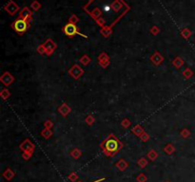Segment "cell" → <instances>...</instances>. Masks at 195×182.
Returning a JSON list of instances; mask_svg holds the SVG:
<instances>
[{"mask_svg": "<svg viewBox=\"0 0 195 182\" xmlns=\"http://www.w3.org/2000/svg\"><path fill=\"white\" fill-rule=\"evenodd\" d=\"M77 21H79V19H78L76 16H75L74 15H71V17L70 18V23H72V24H74V23H76Z\"/></svg>", "mask_w": 195, "mask_h": 182, "instance_id": "cell-15", "label": "cell"}, {"mask_svg": "<svg viewBox=\"0 0 195 182\" xmlns=\"http://www.w3.org/2000/svg\"><path fill=\"white\" fill-rule=\"evenodd\" d=\"M18 10H19V7L15 3H14L13 1H10L8 5L5 6V11L8 12L10 15H14Z\"/></svg>", "mask_w": 195, "mask_h": 182, "instance_id": "cell-4", "label": "cell"}, {"mask_svg": "<svg viewBox=\"0 0 195 182\" xmlns=\"http://www.w3.org/2000/svg\"><path fill=\"white\" fill-rule=\"evenodd\" d=\"M123 144L119 141L115 136L111 135L109 138H107L102 144H101V148L103 149L104 154L107 156H114L119 151L122 149Z\"/></svg>", "mask_w": 195, "mask_h": 182, "instance_id": "cell-1", "label": "cell"}, {"mask_svg": "<svg viewBox=\"0 0 195 182\" xmlns=\"http://www.w3.org/2000/svg\"><path fill=\"white\" fill-rule=\"evenodd\" d=\"M63 32H64L65 35H66L67 36H69V37H73L74 36L79 35V36L87 38V36L85 35H83V33H81L79 32L78 27L75 25V24H72V23H68V24L65 25L63 27Z\"/></svg>", "mask_w": 195, "mask_h": 182, "instance_id": "cell-3", "label": "cell"}, {"mask_svg": "<svg viewBox=\"0 0 195 182\" xmlns=\"http://www.w3.org/2000/svg\"><path fill=\"white\" fill-rule=\"evenodd\" d=\"M105 180V178L103 177V178H100V179H97V180H94V181H92V182H101V181H104ZM78 182H80V181H78Z\"/></svg>", "mask_w": 195, "mask_h": 182, "instance_id": "cell-18", "label": "cell"}, {"mask_svg": "<svg viewBox=\"0 0 195 182\" xmlns=\"http://www.w3.org/2000/svg\"><path fill=\"white\" fill-rule=\"evenodd\" d=\"M116 167L120 171H125L128 168V163L124 160V159H120V160L116 163Z\"/></svg>", "mask_w": 195, "mask_h": 182, "instance_id": "cell-7", "label": "cell"}, {"mask_svg": "<svg viewBox=\"0 0 195 182\" xmlns=\"http://www.w3.org/2000/svg\"><path fill=\"white\" fill-rule=\"evenodd\" d=\"M12 28L17 33H19V35H23V33H25L29 30V28H30V21L18 17L16 20H14L13 22Z\"/></svg>", "mask_w": 195, "mask_h": 182, "instance_id": "cell-2", "label": "cell"}, {"mask_svg": "<svg viewBox=\"0 0 195 182\" xmlns=\"http://www.w3.org/2000/svg\"><path fill=\"white\" fill-rule=\"evenodd\" d=\"M190 35H191V32H190L189 30H188V29L183 30V32H182V36H184L186 38H187V37H189Z\"/></svg>", "mask_w": 195, "mask_h": 182, "instance_id": "cell-13", "label": "cell"}, {"mask_svg": "<svg viewBox=\"0 0 195 182\" xmlns=\"http://www.w3.org/2000/svg\"><path fill=\"white\" fill-rule=\"evenodd\" d=\"M147 164H148V160H146L145 158H141L140 160L138 161V165H139L141 168H144Z\"/></svg>", "mask_w": 195, "mask_h": 182, "instance_id": "cell-11", "label": "cell"}, {"mask_svg": "<svg viewBox=\"0 0 195 182\" xmlns=\"http://www.w3.org/2000/svg\"><path fill=\"white\" fill-rule=\"evenodd\" d=\"M137 181L138 182H146L147 181V176L144 174H140L137 177Z\"/></svg>", "mask_w": 195, "mask_h": 182, "instance_id": "cell-12", "label": "cell"}, {"mask_svg": "<svg viewBox=\"0 0 195 182\" xmlns=\"http://www.w3.org/2000/svg\"><path fill=\"white\" fill-rule=\"evenodd\" d=\"M31 15H32V13L30 11V9L27 8V7L23 8V10L21 11L20 14H19V17H20V18L26 19V20H28V21H30V20L32 19V16H31Z\"/></svg>", "mask_w": 195, "mask_h": 182, "instance_id": "cell-5", "label": "cell"}, {"mask_svg": "<svg viewBox=\"0 0 195 182\" xmlns=\"http://www.w3.org/2000/svg\"><path fill=\"white\" fill-rule=\"evenodd\" d=\"M71 156L73 157V158H79L80 157V155H81V152L79 151V150H73L71 153Z\"/></svg>", "mask_w": 195, "mask_h": 182, "instance_id": "cell-8", "label": "cell"}, {"mask_svg": "<svg viewBox=\"0 0 195 182\" xmlns=\"http://www.w3.org/2000/svg\"><path fill=\"white\" fill-rule=\"evenodd\" d=\"M40 7H41V5H40V3H38L37 1H34V2L31 3V8H32V10H34V11L39 10Z\"/></svg>", "mask_w": 195, "mask_h": 182, "instance_id": "cell-10", "label": "cell"}, {"mask_svg": "<svg viewBox=\"0 0 195 182\" xmlns=\"http://www.w3.org/2000/svg\"><path fill=\"white\" fill-rule=\"evenodd\" d=\"M168 182H169V181H168Z\"/></svg>", "mask_w": 195, "mask_h": 182, "instance_id": "cell-19", "label": "cell"}, {"mask_svg": "<svg viewBox=\"0 0 195 182\" xmlns=\"http://www.w3.org/2000/svg\"><path fill=\"white\" fill-rule=\"evenodd\" d=\"M68 178L70 179V180H71V181H75L77 178H78V176H77V174H75V173H71L69 176H68Z\"/></svg>", "mask_w": 195, "mask_h": 182, "instance_id": "cell-14", "label": "cell"}, {"mask_svg": "<svg viewBox=\"0 0 195 182\" xmlns=\"http://www.w3.org/2000/svg\"><path fill=\"white\" fill-rule=\"evenodd\" d=\"M148 158L150 159V160H154V159L157 157V154H156L155 151H150V152L148 153Z\"/></svg>", "mask_w": 195, "mask_h": 182, "instance_id": "cell-9", "label": "cell"}, {"mask_svg": "<svg viewBox=\"0 0 195 182\" xmlns=\"http://www.w3.org/2000/svg\"><path fill=\"white\" fill-rule=\"evenodd\" d=\"M165 151L167 152V154H172V152L174 151V149H173V148H172L171 146H168V147H166V148H165Z\"/></svg>", "mask_w": 195, "mask_h": 182, "instance_id": "cell-16", "label": "cell"}, {"mask_svg": "<svg viewBox=\"0 0 195 182\" xmlns=\"http://www.w3.org/2000/svg\"><path fill=\"white\" fill-rule=\"evenodd\" d=\"M151 32H153V33H157L158 32V29L156 27H153L152 29H151Z\"/></svg>", "mask_w": 195, "mask_h": 182, "instance_id": "cell-17", "label": "cell"}, {"mask_svg": "<svg viewBox=\"0 0 195 182\" xmlns=\"http://www.w3.org/2000/svg\"><path fill=\"white\" fill-rule=\"evenodd\" d=\"M3 177L5 178V179H7V180H10V179H12L14 176V173L13 172V171L12 170H10V168H8L6 171H5V172L3 173Z\"/></svg>", "mask_w": 195, "mask_h": 182, "instance_id": "cell-6", "label": "cell"}]
</instances>
